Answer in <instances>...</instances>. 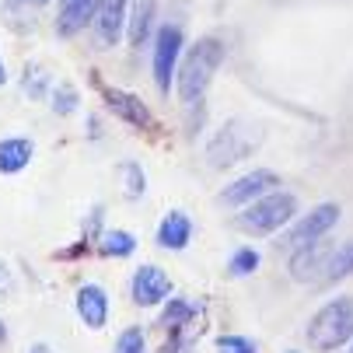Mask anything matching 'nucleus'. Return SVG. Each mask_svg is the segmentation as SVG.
Instances as JSON below:
<instances>
[{"mask_svg": "<svg viewBox=\"0 0 353 353\" xmlns=\"http://www.w3.org/2000/svg\"><path fill=\"white\" fill-rule=\"evenodd\" d=\"M192 319H196V305H192V301H185V297H172V301H168V308L161 312V325H165L168 332L185 329Z\"/></svg>", "mask_w": 353, "mask_h": 353, "instance_id": "15", "label": "nucleus"}, {"mask_svg": "<svg viewBox=\"0 0 353 353\" xmlns=\"http://www.w3.org/2000/svg\"><path fill=\"white\" fill-rule=\"evenodd\" d=\"M133 248H137V238L130 231H105L102 234V252H105V256L123 259V256H130Z\"/></svg>", "mask_w": 353, "mask_h": 353, "instance_id": "17", "label": "nucleus"}, {"mask_svg": "<svg viewBox=\"0 0 353 353\" xmlns=\"http://www.w3.org/2000/svg\"><path fill=\"white\" fill-rule=\"evenodd\" d=\"M8 81V70H4V63H0V84H4Z\"/></svg>", "mask_w": 353, "mask_h": 353, "instance_id": "26", "label": "nucleus"}, {"mask_svg": "<svg viewBox=\"0 0 353 353\" xmlns=\"http://www.w3.org/2000/svg\"><path fill=\"white\" fill-rule=\"evenodd\" d=\"M112 353H147L143 332H140V329H126V332L116 339V350H112Z\"/></svg>", "mask_w": 353, "mask_h": 353, "instance_id": "19", "label": "nucleus"}, {"mask_svg": "<svg viewBox=\"0 0 353 353\" xmlns=\"http://www.w3.org/2000/svg\"><path fill=\"white\" fill-rule=\"evenodd\" d=\"M350 273H353V241H346V245H339V248L332 252V259H329V266H325V283L346 280Z\"/></svg>", "mask_w": 353, "mask_h": 353, "instance_id": "16", "label": "nucleus"}, {"mask_svg": "<svg viewBox=\"0 0 353 353\" xmlns=\"http://www.w3.org/2000/svg\"><path fill=\"white\" fill-rule=\"evenodd\" d=\"M339 221V207L336 203H322V207H315L308 217H301L294 228H290V234H287V245H294V248H301V245H312V241H319L332 224Z\"/></svg>", "mask_w": 353, "mask_h": 353, "instance_id": "7", "label": "nucleus"}, {"mask_svg": "<svg viewBox=\"0 0 353 353\" xmlns=\"http://www.w3.org/2000/svg\"><path fill=\"white\" fill-rule=\"evenodd\" d=\"M329 259H332V252H329V245H322V238L312 241V245H301V248L294 252V259H290V276H294L297 283L325 280Z\"/></svg>", "mask_w": 353, "mask_h": 353, "instance_id": "5", "label": "nucleus"}, {"mask_svg": "<svg viewBox=\"0 0 353 353\" xmlns=\"http://www.w3.org/2000/svg\"><path fill=\"white\" fill-rule=\"evenodd\" d=\"M297 214V199L290 192H266L256 203H248L245 214H238V228L248 234H273Z\"/></svg>", "mask_w": 353, "mask_h": 353, "instance_id": "3", "label": "nucleus"}, {"mask_svg": "<svg viewBox=\"0 0 353 353\" xmlns=\"http://www.w3.org/2000/svg\"><path fill=\"white\" fill-rule=\"evenodd\" d=\"M259 270V252L256 248H238L234 256H231V273L234 276H248V273H256Z\"/></svg>", "mask_w": 353, "mask_h": 353, "instance_id": "18", "label": "nucleus"}, {"mask_svg": "<svg viewBox=\"0 0 353 353\" xmlns=\"http://www.w3.org/2000/svg\"><path fill=\"white\" fill-rule=\"evenodd\" d=\"M53 109H57V112H74V109H77V91L67 88V84L57 88V94H53Z\"/></svg>", "mask_w": 353, "mask_h": 353, "instance_id": "22", "label": "nucleus"}, {"mask_svg": "<svg viewBox=\"0 0 353 353\" xmlns=\"http://www.w3.org/2000/svg\"><path fill=\"white\" fill-rule=\"evenodd\" d=\"M179 53H182V32H179V25H161L158 39H154V84H158V91L172 88V74H175Z\"/></svg>", "mask_w": 353, "mask_h": 353, "instance_id": "4", "label": "nucleus"}, {"mask_svg": "<svg viewBox=\"0 0 353 353\" xmlns=\"http://www.w3.org/2000/svg\"><path fill=\"white\" fill-rule=\"evenodd\" d=\"M28 353H53V350H49V346H46V343H35V346H32V350H28Z\"/></svg>", "mask_w": 353, "mask_h": 353, "instance_id": "24", "label": "nucleus"}, {"mask_svg": "<svg viewBox=\"0 0 353 353\" xmlns=\"http://www.w3.org/2000/svg\"><path fill=\"white\" fill-rule=\"evenodd\" d=\"M126 28V0H98L94 11V35L102 49H112Z\"/></svg>", "mask_w": 353, "mask_h": 353, "instance_id": "8", "label": "nucleus"}, {"mask_svg": "<svg viewBox=\"0 0 353 353\" xmlns=\"http://www.w3.org/2000/svg\"><path fill=\"white\" fill-rule=\"evenodd\" d=\"M189 238H192V221H189L182 210H172V214L161 221V228H158V245H161V248L179 252V248L189 245Z\"/></svg>", "mask_w": 353, "mask_h": 353, "instance_id": "12", "label": "nucleus"}, {"mask_svg": "<svg viewBox=\"0 0 353 353\" xmlns=\"http://www.w3.org/2000/svg\"><path fill=\"white\" fill-rule=\"evenodd\" d=\"M98 11V0H63V8H60V35H77L84 28V21H91Z\"/></svg>", "mask_w": 353, "mask_h": 353, "instance_id": "13", "label": "nucleus"}, {"mask_svg": "<svg viewBox=\"0 0 353 353\" xmlns=\"http://www.w3.org/2000/svg\"><path fill=\"white\" fill-rule=\"evenodd\" d=\"M4 336H8V332H4V322H0V339H4Z\"/></svg>", "mask_w": 353, "mask_h": 353, "instance_id": "27", "label": "nucleus"}, {"mask_svg": "<svg viewBox=\"0 0 353 353\" xmlns=\"http://www.w3.org/2000/svg\"><path fill=\"white\" fill-rule=\"evenodd\" d=\"M130 290H133V301H137V305L150 308V305H161V301L172 294V280H168L158 266H140V270L133 273Z\"/></svg>", "mask_w": 353, "mask_h": 353, "instance_id": "9", "label": "nucleus"}, {"mask_svg": "<svg viewBox=\"0 0 353 353\" xmlns=\"http://www.w3.org/2000/svg\"><path fill=\"white\" fill-rule=\"evenodd\" d=\"M123 172H126V196H140L143 192V172L137 165H126Z\"/></svg>", "mask_w": 353, "mask_h": 353, "instance_id": "23", "label": "nucleus"}, {"mask_svg": "<svg viewBox=\"0 0 353 353\" xmlns=\"http://www.w3.org/2000/svg\"><path fill=\"white\" fill-rule=\"evenodd\" d=\"M353 336V297H336L308 322V346L319 353L339 350Z\"/></svg>", "mask_w": 353, "mask_h": 353, "instance_id": "2", "label": "nucleus"}, {"mask_svg": "<svg viewBox=\"0 0 353 353\" xmlns=\"http://www.w3.org/2000/svg\"><path fill=\"white\" fill-rule=\"evenodd\" d=\"M221 63H224V46L217 39H199L189 49L182 67H179V98L185 105L203 98V91H207V84H210V77L217 74Z\"/></svg>", "mask_w": 353, "mask_h": 353, "instance_id": "1", "label": "nucleus"}, {"mask_svg": "<svg viewBox=\"0 0 353 353\" xmlns=\"http://www.w3.org/2000/svg\"><path fill=\"white\" fill-rule=\"evenodd\" d=\"M217 353H256V343L245 339V336H221Z\"/></svg>", "mask_w": 353, "mask_h": 353, "instance_id": "21", "label": "nucleus"}, {"mask_svg": "<svg viewBox=\"0 0 353 353\" xmlns=\"http://www.w3.org/2000/svg\"><path fill=\"white\" fill-rule=\"evenodd\" d=\"M32 154H35V147H32V140H25V137L0 140V172H4V175L21 172V168L32 161Z\"/></svg>", "mask_w": 353, "mask_h": 353, "instance_id": "14", "label": "nucleus"}, {"mask_svg": "<svg viewBox=\"0 0 353 353\" xmlns=\"http://www.w3.org/2000/svg\"><path fill=\"white\" fill-rule=\"evenodd\" d=\"M77 315L94 332L105 329V322H109V297H105V290L98 287V283H84L77 290Z\"/></svg>", "mask_w": 353, "mask_h": 353, "instance_id": "10", "label": "nucleus"}, {"mask_svg": "<svg viewBox=\"0 0 353 353\" xmlns=\"http://www.w3.org/2000/svg\"><path fill=\"white\" fill-rule=\"evenodd\" d=\"M350 353H353V350H350Z\"/></svg>", "mask_w": 353, "mask_h": 353, "instance_id": "29", "label": "nucleus"}, {"mask_svg": "<svg viewBox=\"0 0 353 353\" xmlns=\"http://www.w3.org/2000/svg\"><path fill=\"white\" fill-rule=\"evenodd\" d=\"M105 105H109L119 119H126V123H133V126H140V130H154V116L147 112V105L140 102V98H133V94H126V91L105 88Z\"/></svg>", "mask_w": 353, "mask_h": 353, "instance_id": "11", "label": "nucleus"}, {"mask_svg": "<svg viewBox=\"0 0 353 353\" xmlns=\"http://www.w3.org/2000/svg\"><path fill=\"white\" fill-rule=\"evenodd\" d=\"M18 4H49V0H18Z\"/></svg>", "mask_w": 353, "mask_h": 353, "instance_id": "25", "label": "nucleus"}, {"mask_svg": "<svg viewBox=\"0 0 353 353\" xmlns=\"http://www.w3.org/2000/svg\"><path fill=\"white\" fill-rule=\"evenodd\" d=\"M290 353H297V350H290Z\"/></svg>", "mask_w": 353, "mask_h": 353, "instance_id": "28", "label": "nucleus"}, {"mask_svg": "<svg viewBox=\"0 0 353 353\" xmlns=\"http://www.w3.org/2000/svg\"><path fill=\"white\" fill-rule=\"evenodd\" d=\"M147 25H150V0H143V8L137 4V14H133V28H130V39L140 46L147 39Z\"/></svg>", "mask_w": 353, "mask_h": 353, "instance_id": "20", "label": "nucleus"}, {"mask_svg": "<svg viewBox=\"0 0 353 353\" xmlns=\"http://www.w3.org/2000/svg\"><path fill=\"white\" fill-rule=\"evenodd\" d=\"M276 182H280V179H276L273 172H266V168H256V172L241 175L238 182H231V185L221 192V203H228V207H245V203H252V199L266 196V192H270Z\"/></svg>", "mask_w": 353, "mask_h": 353, "instance_id": "6", "label": "nucleus"}]
</instances>
